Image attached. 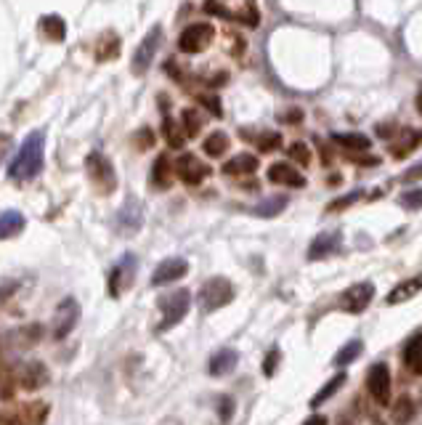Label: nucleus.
Returning a JSON list of instances; mask_svg holds the SVG:
<instances>
[{
	"label": "nucleus",
	"mask_w": 422,
	"mask_h": 425,
	"mask_svg": "<svg viewBox=\"0 0 422 425\" xmlns=\"http://www.w3.org/2000/svg\"><path fill=\"white\" fill-rule=\"evenodd\" d=\"M417 109L422 112V91H420V96H417Z\"/></svg>",
	"instance_id": "nucleus-51"
},
{
	"label": "nucleus",
	"mask_w": 422,
	"mask_h": 425,
	"mask_svg": "<svg viewBox=\"0 0 422 425\" xmlns=\"http://www.w3.org/2000/svg\"><path fill=\"white\" fill-rule=\"evenodd\" d=\"M133 141H136L138 149H149L151 144H154V131L151 128H141V131L133 133Z\"/></svg>",
	"instance_id": "nucleus-41"
},
{
	"label": "nucleus",
	"mask_w": 422,
	"mask_h": 425,
	"mask_svg": "<svg viewBox=\"0 0 422 425\" xmlns=\"http://www.w3.org/2000/svg\"><path fill=\"white\" fill-rule=\"evenodd\" d=\"M372 298H375V285L372 282H359V285H353V288H348L343 292L340 306L348 314H362L364 308L372 303Z\"/></svg>",
	"instance_id": "nucleus-11"
},
{
	"label": "nucleus",
	"mask_w": 422,
	"mask_h": 425,
	"mask_svg": "<svg viewBox=\"0 0 422 425\" xmlns=\"http://www.w3.org/2000/svg\"><path fill=\"white\" fill-rule=\"evenodd\" d=\"M192 308V292L189 290H176L160 298V311H162V322L157 327V333H165L170 327H176Z\"/></svg>",
	"instance_id": "nucleus-2"
},
{
	"label": "nucleus",
	"mask_w": 422,
	"mask_h": 425,
	"mask_svg": "<svg viewBox=\"0 0 422 425\" xmlns=\"http://www.w3.org/2000/svg\"><path fill=\"white\" fill-rule=\"evenodd\" d=\"M231 301H234V285L226 276H212L199 290V306H202L205 314H212V311L228 306Z\"/></svg>",
	"instance_id": "nucleus-3"
},
{
	"label": "nucleus",
	"mask_w": 422,
	"mask_h": 425,
	"mask_svg": "<svg viewBox=\"0 0 422 425\" xmlns=\"http://www.w3.org/2000/svg\"><path fill=\"white\" fill-rule=\"evenodd\" d=\"M362 351H364L362 340H351V343H346L343 349L335 353V365H337V367H348L351 362H356V359L362 356Z\"/></svg>",
	"instance_id": "nucleus-29"
},
{
	"label": "nucleus",
	"mask_w": 422,
	"mask_h": 425,
	"mask_svg": "<svg viewBox=\"0 0 422 425\" xmlns=\"http://www.w3.org/2000/svg\"><path fill=\"white\" fill-rule=\"evenodd\" d=\"M287 154H289V160H295L298 165H303V167L311 165V149H308L303 141H292V144L287 147Z\"/></svg>",
	"instance_id": "nucleus-35"
},
{
	"label": "nucleus",
	"mask_w": 422,
	"mask_h": 425,
	"mask_svg": "<svg viewBox=\"0 0 422 425\" xmlns=\"http://www.w3.org/2000/svg\"><path fill=\"white\" fill-rule=\"evenodd\" d=\"M285 120H292V125H298V122L303 120V115L298 112V109H292V112H287L285 115Z\"/></svg>",
	"instance_id": "nucleus-50"
},
{
	"label": "nucleus",
	"mask_w": 422,
	"mask_h": 425,
	"mask_svg": "<svg viewBox=\"0 0 422 425\" xmlns=\"http://www.w3.org/2000/svg\"><path fill=\"white\" fill-rule=\"evenodd\" d=\"M40 30H43V35L51 43H61L64 35H67V24H64V19L59 14H48L40 19Z\"/></svg>",
	"instance_id": "nucleus-25"
},
{
	"label": "nucleus",
	"mask_w": 422,
	"mask_h": 425,
	"mask_svg": "<svg viewBox=\"0 0 422 425\" xmlns=\"http://www.w3.org/2000/svg\"><path fill=\"white\" fill-rule=\"evenodd\" d=\"M412 415H414L412 399H409V396H401V399L396 401V407H393V420L398 425H407L409 420H412Z\"/></svg>",
	"instance_id": "nucleus-33"
},
{
	"label": "nucleus",
	"mask_w": 422,
	"mask_h": 425,
	"mask_svg": "<svg viewBox=\"0 0 422 425\" xmlns=\"http://www.w3.org/2000/svg\"><path fill=\"white\" fill-rule=\"evenodd\" d=\"M420 178H422V162L412 165V167L407 170V173L401 176V181H404V183H414V181H420Z\"/></svg>",
	"instance_id": "nucleus-43"
},
{
	"label": "nucleus",
	"mask_w": 422,
	"mask_h": 425,
	"mask_svg": "<svg viewBox=\"0 0 422 425\" xmlns=\"http://www.w3.org/2000/svg\"><path fill=\"white\" fill-rule=\"evenodd\" d=\"M199 101L208 106V109H210L215 117H221V104H218V99H215V96H202Z\"/></svg>",
	"instance_id": "nucleus-44"
},
{
	"label": "nucleus",
	"mask_w": 422,
	"mask_h": 425,
	"mask_svg": "<svg viewBox=\"0 0 422 425\" xmlns=\"http://www.w3.org/2000/svg\"><path fill=\"white\" fill-rule=\"evenodd\" d=\"M181 125L186 136H196L202 131V117L196 115V109H183L181 112Z\"/></svg>",
	"instance_id": "nucleus-34"
},
{
	"label": "nucleus",
	"mask_w": 422,
	"mask_h": 425,
	"mask_svg": "<svg viewBox=\"0 0 422 425\" xmlns=\"http://www.w3.org/2000/svg\"><path fill=\"white\" fill-rule=\"evenodd\" d=\"M269 181L285 183V186H292V189H303L305 186V176L298 173L292 165H287V162H273L269 167Z\"/></svg>",
	"instance_id": "nucleus-17"
},
{
	"label": "nucleus",
	"mask_w": 422,
	"mask_h": 425,
	"mask_svg": "<svg viewBox=\"0 0 422 425\" xmlns=\"http://www.w3.org/2000/svg\"><path fill=\"white\" fill-rule=\"evenodd\" d=\"M14 380L19 388H27V391H37L48 383V369L40 362H27V365H19L14 369Z\"/></svg>",
	"instance_id": "nucleus-12"
},
{
	"label": "nucleus",
	"mask_w": 422,
	"mask_h": 425,
	"mask_svg": "<svg viewBox=\"0 0 422 425\" xmlns=\"http://www.w3.org/2000/svg\"><path fill=\"white\" fill-rule=\"evenodd\" d=\"M77 322H80V303H77L75 298H64L59 303V308H56V314H53L51 335L56 340H64L77 327Z\"/></svg>",
	"instance_id": "nucleus-6"
},
{
	"label": "nucleus",
	"mask_w": 422,
	"mask_h": 425,
	"mask_svg": "<svg viewBox=\"0 0 422 425\" xmlns=\"http://www.w3.org/2000/svg\"><path fill=\"white\" fill-rule=\"evenodd\" d=\"M340 231H324V234H319L316 240L311 242L308 247V260H321L332 256L335 250H340Z\"/></svg>",
	"instance_id": "nucleus-16"
},
{
	"label": "nucleus",
	"mask_w": 422,
	"mask_h": 425,
	"mask_svg": "<svg viewBox=\"0 0 422 425\" xmlns=\"http://www.w3.org/2000/svg\"><path fill=\"white\" fill-rule=\"evenodd\" d=\"M303 425H330V420H327L324 415H311Z\"/></svg>",
	"instance_id": "nucleus-48"
},
{
	"label": "nucleus",
	"mask_w": 422,
	"mask_h": 425,
	"mask_svg": "<svg viewBox=\"0 0 422 425\" xmlns=\"http://www.w3.org/2000/svg\"><path fill=\"white\" fill-rule=\"evenodd\" d=\"M417 292H422V276H412V279H404L401 285H396V288L388 292L385 303H388V306L407 303V301H412Z\"/></svg>",
	"instance_id": "nucleus-18"
},
{
	"label": "nucleus",
	"mask_w": 422,
	"mask_h": 425,
	"mask_svg": "<svg viewBox=\"0 0 422 425\" xmlns=\"http://www.w3.org/2000/svg\"><path fill=\"white\" fill-rule=\"evenodd\" d=\"M24 228V215L19 210L0 212V240H11Z\"/></svg>",
	"instance_id": "nucleus-23"
},
{
	"label": "nucleus",
	"mask_w": 422,
	"mask_h": 425,
	"mask_svg": "<svg viewBox=\"0 0 422 425\" xmlns=\"http://www.w3.org/2000/svg\"><path fill=\"white\" fill-rule=\"evenodd\" d=\"M398 205H401V208H407V210H420V208H422V186L404 192V194L398 197Z\"/></svg>",
	"instance_id": "nucleus-38"
},
{
	"label": "nucleus",
	"mask_w": 422,
	"mask_h": 425,
	"mask_svg": "<svg viewBox=\"0 0 422 425\" xmlns=\"http://www.w3.org/2000/svg\"><path fill=\"white\" fill-rule=\"evenodd\" d=\"M85 170H88V178H91V183L96 186L99 194H112V192H115V186H117V176H115L112 162H109L101 152L88 154V160H85Z\"/></svg>",
	"instance_id": "nucleus-4"
},
{
	"label": "nucleus",
	"mask_w": 422,
	"mask_h": 425,
	"mask_svg": "<svg viewBox=\"0 0 422 425\" xmlns=\"http://www.w3.org/2000/svg\"><path fill=\"white\" fill-rule=\"evenodd\" d=\"M212 38H215L212 24L196 22V24H192V27H186V30L181 32V38H178V48H181L183 53H202V51L212 43Z\"/></svg>",
	"instance_id": "nucleus-7"
},
{
	"label": "nucleus",
	"mask_w": 422,
	"mask_h": 425,
	"mask_svg": "<svg viewBox=\"0 0 422 425\" xmlns=\"http://www.w3.org/2000/svg\"><path fill=\"white\" fill-rule=\"evenodd\" d=\"M346 380H348V378H346V372H340V375H335V378H332L330 383H324V388H321V391H319V394L314 396V399H311V407H319V404H324V401H327L330 396H335L337 391H340V385H343Z\"/></svg>",
	"instance_id": "nucleus-31"
},
{
	"label": "nucleus",
	"mask_w": 422,
	"mask_h": 425,
	"mask_svg": "<svg viewBox=\"0 0 422 425\" xmlns=\"http://www.w3.org/2000/svg\"><path fill=\"white\" fill-rule=\"evenodd\" d=\"M43 154H46V136L40 131H35L24 138L22 149L16 152V157L8 165V178L16 183H27L32 178L40 176L43 170Z\"/></svg>",
	"instance_id": "nucleus-1"
},
{
	"label": "nucleus",
	"mask_w": 422,
	"mask_h": 425,
	"mask_svg": "<svg viewBox=\"0 0 422 425\" xmlns=\"http://www.w3.org/2000/svg\"><path fill=\"white\" fill-rule=\"evenodd\" d=\"M173 173H176V167L170 165V160H167L165 154H160L154 160V165H151V176H149L151 186L154 189H167L170 181H173Z\"/></svg>",
	"instance_id": "nucleus-20"
},
{
	"label": "nucleus",
	"mask_w": 422,
	"mask_h": 425,
	"mask_svg": "<svg viewBox=\"0 0 422 425\" xmlns=\"http://www.w3.org/2000/svg\"><path fill=\"white\" fill-rule=\"evenodd\" d=\"M46 417H48V404H43V401H32V404H24L19 410L22 425H43Z\"/></svg>",
	"instance_id": "nucleus-26"
},
{
	"label": "nucleus",
	"mask_w": 422,
	"mask_h": 425,
	"mask_svg": "<svg viewBox=\"0 0 422 425\" xmlns=\"http://www.w3.org/2000/svg\"><path fill=\"white\" fill-rule=\"evenodd\" d=\"M231 412H234V401H231L228 396H223V399H221V420H228Z\"/></svg>",
	"instance_id": "nucleus-46"
},
{
	"label": "nucleus",
	"mask_w": 422,
	"mask_h": 425,
	"mask_svg": "<svg viewBox=\"0 0 422 425\" xmlns=\"http://www.w3.org/2000/svg\"><path fill=\"white\" fill-rule=\"evenodd\" d=\"M404 365L409 367V372L414 375H422V333L414 335L404 349Z\"/></svg>",
	"instance_id": "nucleus-24"
},
{
	"label": "nucleus",
	"mask_w": 422,
	"mask_h": 425,
	"mask_svg": "<svg viewBox=\"0 0 422 425\" xmlns=\"http://www.w3.org/2000/svg\"><path fill=\"white\" fill-rule=\"evenodd\" d=\"M205 11L212 16H218V19H234V11L226 8L223 3H218V0H208V3H205Z\"/></svg>",
	"instance_id": "nucleus-40"
},
{
	"label": "nucleus",
	"mask_w": 422,
	"mask_h": 425,
	"mask_svg": "<svg viewBox=\"0 0 422 425\" xmlns=\"http://www.w3.org/2000/svg\"><path fill=\"white\" fill-rule=\"evenodd\" d=\"M8 147H11V136L8 133H0V165H3V157L8 152Z\"/></svg>",
	"instance_id": "nucleus-47"
},
{
	"label": "nucleus",
	"mask_w": 422,
	"mask_h": 425,
	"mask_svg": "<svg viewBox=\"0 0 422 425\" xmlns=\"http://www.w3.org/2000/svg\"><path fill=\"white\" fill-rule=\"evenodd\" d=\"M332 141L340 144L348 152H366L369 149V138L362 136V133H335Z\"/></svg>",
	"instance_id": "nucleus-27"
},
{
	"label": "nucleus",
	"mask_w": 422,
	"mask_h": 425,
	"mask_svg": "<svg viewBox=\"0 0 422 425\" xmlns=\"http://www.w3.org/2000/svg\"><path fill=\"white\" fill-rule=\"evenodd\" d=\"M393 131H396V122H391V125H380V128H377V133H380V136H391Z\"/></svg>",
	"instance_id": "nucleus-49"
},
{
	"label": "nucleus",
	"mask_w": 422,
	"mask_h": 425,
	"mask_svg": "<svg viewBox=\"0 0 422 425\" xmlns=\"http://www.w3.org/2000/svg\"><path fill=\"white\" fill-rule=\"evenodd\" d=\"M356 199H362V192H348L346 197H340V199H332L330 205H327V210H346V208H351Z\"/></svg>",
	"instance_id": "nucleus-39"
},
{
	"label": "nucleus",
	"mask_w": 422,
	"mask_h": 425,
	"mask_svg": "<svg viewBox=\"0 0 422 425\" xmlns=\"http://www.w3.org/2000/svg\"><path fill=\"white\" fill-rule=\"evenodd\" d=\"M348 160H353V162H362L364 167H372V165H380V157H359V154H348Z\"/></svg>",
	"instance_id": "nucleus-45"
},
{
	"label": "nucleus",
	"mask_w": 422,
	"mask_h": 425,
	"mask_svg": "<svg viewBox=\"0 0 422 425\" xmlns=\"http://www.w3.org/2000/svg\"><path fill=\"white\" fill-rule=\"evenodd\" d=\"M144 224V210L138 205V199H128L117 212V228L122 234H136Z\"/></svg>",
	"instance_id": "nucleus-14"
},
{
	"label": "nucleus",
	"mask_w": 422,
	"mask_h": 425,
	"mask_svg": "<svg viewBox=\"0 0 422 425\" xmlns=\"http://www.w3.org/2000/svg\"><path fill=\"white\" fill-rule=\"evenodd\" d=\"M237 362H239V353L234 349H221L218 353H212L210 356V375L212 378H223V375H228L234 367H237Z\"/></svg>",
	"instance_id": "nucleus-19"
},
{
	"label": "nucleus",
	"mask_w": 422,
	"mask_h": 425,
	"mask_svg": "<svg viewBox=\"0 0 422 425\" xmlns=\"http://www.w3.org/2000/svg\"><path fill=\"white\" fill-rule=\"evenodd\" d=\"M258 16L260 14H258V8H255V0H247V6H244L242 11H237L234 19H239L244 27H258V22H260Z\"/></svg>",
	"instance_id": "nucleus-37"
},
{
	"label": "nucleus",
	"mask_w": 422,
	"mask_h": 425,
	"mask_svg": "<svg viewBox=\"0 0 422 425\" xmlns=\"http://www.w3.org/2000/svg\"><path fill=\"white\" fill-rule=\"evenodd\" d=\"M173 167H176V176L183 183H189V186H199V183L208 178V173H210V167L205 165L196 154H181Z\"/></svg>",
	"instance_id": "nucleus-10"
},
{
	"label": "nucleus",
	"mask_w": 422,
	"mask_h": 425,
	"mask_svg": "<svg viewBox=\"0 0 422 425\" xmlns=\"http://www.w3.org/2000/svg\"><path fill=\"white\" fill-rule=\"evenodd\" d=\"M255 170H258V157L244 152L228 160L226 165H223V176H247V173H255Z\"/></svg>",
	"instance_id": "nucleus-21"
},
{
	"label": "nucleus",
	"mask_w": 422,
	"mask_h": 425,
	"mask_svg": "<svg viewBox=\"0 0 422 425\" xmlns=\"http://www.w3.org/2000/svg\"><path fill=\"white\" fill-rule=\"evenodd\" d=\"M186 272H189V263L183 258H165L157 269H154V274H151V288L170 285V282L186 276Z\"/></svg>",
	"instance_id": "nucleus-13"
},
{
	"label": "nucleus",
	"mask_w": 422,
	"mask_h": 425,
	"mask_svg": "<svg viewBox=\"0 0 422 425\" xmlns=\"http://www.w3.org/2000/svg\"><path fill=\"white\" fill-rule=\"evenodd\" d=\"M420 144H422V131H417V128H404V131L398 133V138H393L391 141V154L396 160H404V157H409Z\"/></svg>",
	"instance_id": "nucleus-15"
},
{
	"label": "nucleus",
	"mask_w": 422,
	"mask_h": 425,
	"mask_svg": "<svg viewBox=\"0 0 422 425\" xmlns=\"http://www.w3.org/2000/svg\"><path fill=\"white\" fill-rule=\"evenodd\" d=\"M228 147H231V144H228V136L223 133V131H215V133H210V136L205 138V144H202V149H205V154H208V157H223Z\"/></svg>",
	"instance_id": "nucleus-28"
},
{
	"label": "nucleus",
	"mask_w": 422,
	"mask_h": 425,
	"mask_svg": "<svg viewBox=\"0 0 422 425\" xmlns=\"http://www.w3.org/2000/svg\"><path fill=\"white\" fill-rule=\"evenodd\" d=\"M160 40H162V27L154 24V27L146 32V38L141 40V46L136 48V53H133V61H130L133 75H146V69H149L151 61H154V53H157V48H160Z\"/></svg>",
	"instance_id": "nucleus-5"
},
{
	"label": "nucleus",
	"mask_w": 422,
	"mask_h": 425,
	"mask_svg": "<svg viewBox=\"0 0 422 425\" xmlns=\"http://www.w3.org/2000/svg\"><path fill=\"white\" fill-rule=\"evenodd\" d=\"M366 385H369V394L380 407H388L391 404V367L385 362H377L369 375H366Z\"/></svg>",
	"instance_id": "nucleus-8"
},
{
	"label": "nucleus",
	"mask_w": 422,
	"mask_h": 425,
	"mask_svg": "<svg viewBox=\"0 0 422 425\" xmlns=\"http://www.w3.org/2000/svg\"><path fill=\"white\" fill-rule=\"evenodd\" d=\"M162 131H165L167 144H170L173 149H181L183 138H186V133H183V125H178L176 120H170V117H167L165 125H162Z\"/></svg>",
	"instance_id": "nucleus-32"
},
{
	"label": "nucleus",
	"mask_w": 422,
	"mask_h": 425,
	"mask_svg": "<svg viewBox=\"0 0 422 425\" xmlns=\"http://www.w3.org/2000/svg\"><path fill=\"white\" fill-rule=\"evenodd\" d=\"M279 356H282V353H279V349H271V353L266 356V362H263V375H266V378H271L273 372H276V365H279Z\"/></svg>",
	"instance_id": "nucleus-42"
},
{
	"label": "nucleus",
	"mask_w": 422,
	"mask_h": 425,
	"mask_svg": "<svg viewBox=\"0 0 422 425\" xmlns=\"http://www.w3.org/2000/svg\"><path fill=\"white\" fill-rule=\"evenodd\" d=\"M120 56V38L117 32H104L96 43V61H112Z\"/></svg>",
	"instance_id": "nucleus-22"
},
{
	"label": "nucleus",
	"mask_w": 422,
	"mask_h": 425,
	"mask_svg": "<svg viewBox=\"0 0 422 425\" xmlns=\"http://www.w3.org/2000/svg\"><path fill=\"white\" fill-rule=\"evenodd\" d=\"M136 266L138 260L136 256H122L120 263L112 269V274H109V295L112 298H120L125 290L133 285V279H136Z\"/></svg>",
	"instance_id": "nucleus-9"
},
{
	"label": "nucleus",
	"mask_w": 422,
	"mask_h": 425,
	"mask_svg": "<svg viewBox=\"0 0 422 425\" xmlns=\"http://www.w3.org/2000/svg\"><path fill=\"white\" fill-rule=\"evenodd\" d=\"M287 208V197H269L263 199V202H258L253 212L260 215V218H273V215H279V212Z\"/></svg>",
	"instance_id": "nucleus-30"
},
{
	"label": "nucleus",
	"mask_w": 422,
	"mask_h": 425,
	"mask_svg": "<svg viewBox=\"0 0 422 425\" xmlns=\"http://www.w3.org/2000/svg\"><path fill=\"white\" fill-rule=\"evenodd\" d=\"M255 144L260 152H273V149H279L282 147V136L271 131V133H258L255 136Z\"/></svg>",
	"instance_id": "nucleus-36"
}]
</instances>
